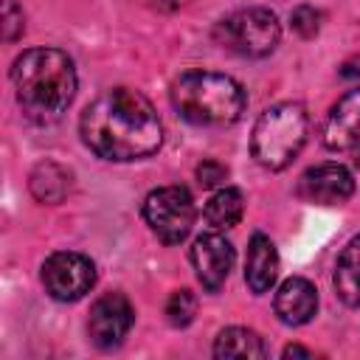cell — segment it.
<instances>
[{
  "label": "cell",
  "mask_w": 360,
  "mask_h": 360,
  "mask_svg": "<svg viewBox=\"0 0 360 360\" xmlns=\"http://www.w3.org/2000/svg\"><path fill=\"white\" fill-rule=\"evenodd\" d=\"M79 132L90 152L115 163L149 158L163 143V127L152 101L132 87H110L90 101Z\"/></svg>",
  "instance_id": "1"
},
{
  "label": "cell",
  "mask_w": 360,
  "mask_h": 360,
  "mask_svg": "<svg viewBox=\"0 0 360 360\" xmlns=\"http://www.w3.org/2000/svg\"><path fill=\"white\" fill-rule=\"evenodd\" d=\"M11 84L28 121L53 124L65 115L76 96V68L59 48H31L14 59Z\"/></svg>",
  "instance_id": "2"
},
{
  "label": "cell",
  "mask_w": 360,
  "mask_h": 360,
  "mask_svg": "<svg viewBox=\"0 0 360 360\" xmlns=\"http://www.w3.org/2000/svg\"><path fill=\"white\" fill-rule=\"evenodd\" d=\"M172 107L188 124L228 127L242 118L248 96L242 84L225 73L188 70L172 84Z\"/></svg>",
  "instance_id": "3"
},
{
  "label": "cell",
  "mask_w": 360,
  "mask_h": 360,
  "mask_svg": "<svg viewBox=\"0 0 360 360\" xmlns=\"http://www.w3.org/2000/svg\"><path fill=\"white\" fill-rule=\"evenodd\" d=\"M309 132V115L298 101H278L267 107L250 132V152L264 169H284L295 160Z\"/></svg>",
  "instance_id": "4"
},
{
  "label": "cell",
  "mask_w": 360,
  "mask_h": 360,
  "mask_svg": "<svg viewBox=\"0 0 360 360\" xmlns=\"http://www.w3.org/2000/svg\"><path fill=\"white\" fill-rule=\"evenodd\" d=\"M214 39L231 53H239L248 59H262L278 48L281 25L270 8H262V6L239 8L217 22Z\"/></svg>",
  "instance_id": "5"
},
{
  "label": "cell",
  "mask_w": 360,
  "mask_h": 360,
  "mask_svg": "<svg viewBox=\"0 0 360 360\" xmlns=\"http://www.w3.org/2000/svg\"><path fill=\"white\" fill-rule=\"evenodd\" d=\"M194 200L183 186H163L146 194L143 200V219L152 233L166 245H180L194 228Z\"/></svg>",
  "instance_id": "6"
},
{
  "label": "cell",
  "mask_w": 360,
  "mask_h": 360,
  "mask_svg": "<svg viewBox=\"0 0 360 360\" xmlns=\"http://www.w3.org/2000/svg\"><path fill=\"white\" fill-rule=\"evenodd\" d=\"M42 284L53 301H79L96 284V264L76 250L51 253L42 264Z\"/></svg>",
  "instance_id": "7"
},
{
  "label": "cell",
  "mask_w": 360,
  "mask_h": 360,
  "mask_svg": "<svg viewBox=\"0 0 360 360\" xmlns=\"http://www.w3.org/2000/svg\"><path fill=\"white\" fill-rule=\"evenodd\" d=\"M135 323V309L124 292H107L90 307L87 335L98 349H115L124 343Z\"/></svg>",
  "instance_id": "8"
},
{
  "label": "cell",
  "mask_w": 360,
  "mask_h": 360,
  "mask_svg": "<svg viewBox=\"0 0 360 360\" xmlns=\"http://www.w3.org/2000/svg\"><path fill=\"white\" fill-rule=\"evenodd\" d=\"M233 259H236L233 245L222 233H200L191 245L194 273L208 292L222 290V284L228 281V276L233 270Z\"/></svg>",
  "instance_id": "9"
},
{
  "label": "cell",
  "mask_w": 360,
  "mask_h": 360,
  "mask_svg": "<svg viewBox=\"0 0 360 360\" xmlns=\"http://www.w3.org/2000/svg\"><path fill=\"white\" fill-rule=\"evenodd\" d=\"M298 194L315 205H340L354 194V180L340 163H318L301 174Z\"/></svg>",
  "instance_id": "10"
},
{
  "label": "cell",
  "mask_w": 360,
  "mask_h": 360,
  "mask_svg": "<svg viewBox=\"0 0 360 360\" xmlns=\"http://www.w3.org/2000/svg\"><path fill=\"white\" fill-rule=\"evenodd\" d=\"M323 146L329 152H357L360 149V87L349 90L323 121Z\"/></svg>",
  "instance_id": "11"
},
{
  "label": "cell",
  "mask_w": 360,
  "mask_h": 360,
  "mask_svg": "<svg viewBox=\"0 0 360 360\" xmlns=\"http://www.w3.org/2000/svg\"><path fill=\"white\" fill-rule=\"evenodd\" d=\"M273 309H276L278 321L287 323V326L309 323L315 309H318V290L312 287V281H307L301 276H292L276 290Z\"/></svg>",
  "instance_id": "12"
},
{
  "label": "cell",
  "mask_w": 360,
  "mask_h": 360,
  "mask_svg": "<svg viewBox=\"0 0 360 360\" xmlns=\"http://www.w3.org/2000/svg\"><path fill=\"white\" fill-rule=\"evenodd\" d=\"M278 278V250L270 236L253 233L248 245V259H245V281L250 292L262 295L267 292Z\"/></svg>",
  "instance_id": "13"
},
{
  "label": "cell",
  "mask_w": 360,
  "mask_h": 360,
  "mask_svg": "<svg viewBox=\"0 0 360 360\" xmlns=\"http://www.w3.org/2000/svg\"><path fill=\"white\" fill-rule=\"evenodd\" d=\"M28 186H31V194L39 200V202H48V205H56L62 202L70 188H73V172L56 160H42L34 166L31 177H28Z\"/></svg>",
  "instance_id": "14"
},
{
  "label": "cell",
  "mask_w": 360,
  "mask_h": 360,
  "mask_svg": "<svg viewBox=\"0 0 360 360\" xmlns=\"http://www.w3.org/2000/svg\"><path fill=\"white\" fill-rule=\"evenodd\" d=\"M335 292L346 307L360 309V236L343 248L335 264Z\"/></svg>",
  "instance_id": "15"
},
{
  "label": "cell",
  "mask_w": 360,
  "mask_h": 360,
  "mask_svg": "<svg viewBox=\"0 0 360 360\" xmlns=\"http://www.w3.org/2000/svg\"><path fill=\"white\" fill-rule=\"evenodd\" d=\"M214 354L217 357H239V360H250V357H264L267 354V346L264 340L253 332V329H245V326H228L217 335L214 340Z\"/></svg>",
  "instance_id": "16"
},
{
  "label": "cell",
  "mask_w": 360,
  "mask_h": 360,
  "mask_svg": "<svg viewBox=\"0 0 360 360\" xmlns=\"http://www.w3.org/2000/svg\"><path fill=\"white\" fill-rule=\"evenodd\" d=\"M242 211H245V197L239 188H219L208 202H205V222L217 231H225V228H233L239 219H242Z\"/></svg>",
  "instance_id": "17"
},
{
  "label": "cell",
  "mask_w": 360,
  "mask_h": 360,
  "mask_svg": "<svg viewBox=\"0 0 360 360\" xmlns=\"http://www.w3.org/2000/svg\"><path fill=\"white\" fill-rule=\"evenodd\" d=\"M197 315V295L191 290H174L166 301V321L177 329L188 326Z\"/></svg>",
  "instance_id": "18"
},
{
  "label": "cell",
  "mask_w": 360,
  "mask_h": 360,
  "mask_svg": "<svg viewBox=\"0 0 360 360\" xmlns=\"http://www.w3.org/2000/svg\"><path fill=\"white\" fill-rule=\"evenodd\" d=\"M321 11L318 8H312V6H298L292 14H290V25H292V31L298 34V37H304V39H312L318 31H321Z\"/></svg>",
  "instance_id": "19"
},
{
  "label": "cell",
  "mask_w": 360,
  "mask_h": 360,
  "mask_svg": "<svg viewBox=\"0 0 360 360\" xmlns=\"http://www.w3.org/2000/svg\"><path fill=\"white\" fill-rule=\"evenodd\" d=\"M25 31V17H22V8L14 3V0H6L3 3V39L11 45L22 37Z\"/></svg>",
  "instance_id": "20"
},
{
  "label": "cell",
  "mask_w": 360,
  "mask_h": 360,
  "mask_svg": "<svg viewBox=\"0 0 360 360\" xmlns=\"http://www.w3.org/2000/svg\"><path fill=\"white\" fill-rule=\"evenodd\" d=\"M225 177H228V166H222L219 160H202V163L197 166V183H200L202 188H214V186H219Z\"/></svg>",
  "instance_id": "21"
},
{
  "label": "cell",
  "mask_w": 360,
  "mask_h": 360,
  "mask_svg": "<svg viewBox=\"0 0 360 360\" xmlns=\"http://www.w3.org/2000/svg\"><path fill=\"white\" fill-rule=\"evenodd\" d=\"M141 3L149 6V8H155V11H177L183 6H188L191 0H141Z\"/></svg>",
  "instance_id": "22"
},
{
  "label": "cell",
  "mask_w": 360,
  "mask_h": 360,
  "mask_svg": "<svg viewBox=\"0 0 360 360\" xmlns=\"http://www.w3.org/2000/svg\"><path fill=\"white\" fill-rule=\"evenodd\" d=\"M340 76H343V79L360 76V59H354V62H346V65H343V70H340Z\"/></svg>",
  "instance_id": "23"
},
{
  "label": "cell",
  "mask_w": 360,
  "mask_h": 360,
  "mask_svg": "<svg viewBox=\"0 0 360 360\" xmlns=\"http://www.w3.org/2000/svg\"><path fill=\"white\" fill-rule=\"evenodd\" d=\"M284 357H312V352L304 349V346H287L284 349Z\"/></svg>",
  "instance_id": "24"
}]
</instances>
